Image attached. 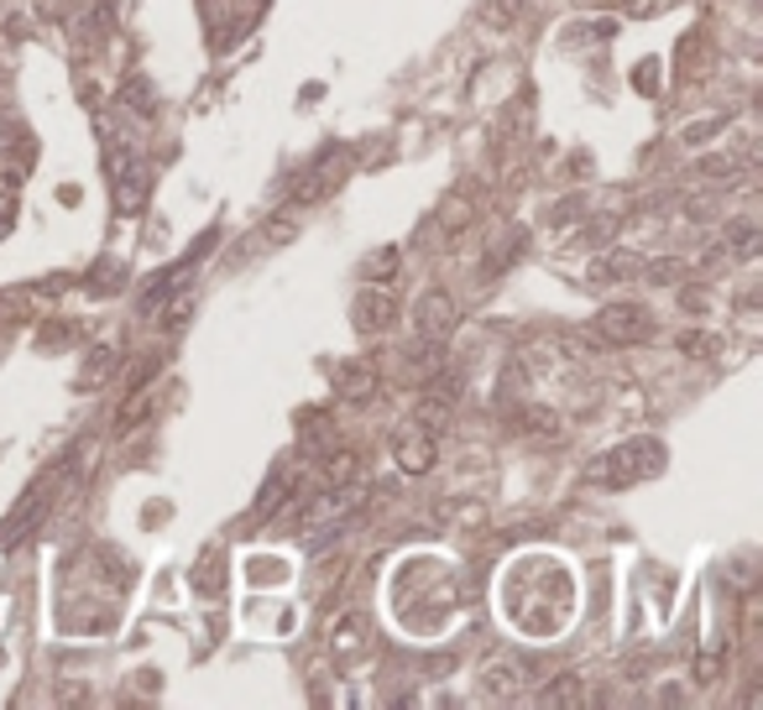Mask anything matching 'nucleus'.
I'll list each match as a JSON object with an SVG mask.
<instances>
[{"label": "nucleus", "instance_id": "26", "mask_svg": "<svg viewBox=\"0 0 763 710\" xmlns=\"http://www.w3.org/2000/svg\"><path fill=\"white\" fill-rule=\"evenodd\" d=\"M654 6H659V0H633V11H654Z\"/></svg>", "mask_w": 763, "mask_h": 710}, {"label": "nucleus", "instance_id": "9", "mask_svg": "<svg viewBox=\"0 0 763 710\" xmlns=\"http://www.w3.org/2000/svg\"><path fill=\"white\" fill-rule=\"evenodd\" d=\"M763 251V236H759V225L753 219H738L732 230H727V240L711 251V261H753Z\"/></svg>", "mask_w": 763, "mask_h": 710}, {"label": "nucleus", "instance_id": "12", "mask_svg": "<svg viewBox=\"0 0 763 710\" xmlns=\"http://www.w3.org/2000/svg\"><path fill=\"white\" fill-rule=\"evenodd\" d=\"M335 168H341V152H330V158H324L314 173L303 178L299 189H293V204H314V198L330 194V189H335Z\"/></svg>", "mask_w": 763, "mask_h": 710}, {"label": "nucleus", "instance_id": "19", "mask_svg": "<svg viewBox=\"0 0 763 710\" xmlns=\"http://www.w3.org/2000/svg\"><path fill=\"white\" fill-rule=\"evenodd\" d=\"M362 277H366V282H382V277L393 282V277H398V246H387V251H372V257L362 261Z\"/></svg>", "mask_w": 763, "mask_h": 710}, {"label": "nucleus", "instance_id": "1", "mask_svg": "<svg viewBox=\"0 0 763 710\" xmlns=\"http://www.w3.org/2000/svg\"><path fill=\"white\" fill-rule=\"evenodd\" d=\"M659 465V450L654 444H617V450H606L602 460H591L585 465V481L591 486H602V492H623L633 486L643 471H654Z\"/></svg>", "mask_w": 763, "mask_h": 710}, {"label": "nucleus", "instance_id": "13", "mask_svg": "<svg viewBox=\"0 0 763 710\" xmlns=\"http://www.w3.org/2000/svg\"><path fill=\"white\" fill-rule=\"evenodd\" d=\"M335 387H341V397H351V402H366V397L377 392V366H366V361H356V366H341Z\"/></svg>", "mask_w": 763, "mask_h": 710}, {"label": "nucleus", "instance_id": "21", "mask_svg": "<svg viewBox=\"0 0 763 710\" xmlns=\"http://www.w3.org/2000/svg\"><path fill=\"white\" fill-rule=\"evenodd\" d=\"M121 99L131 105V110H141V116H152V89L141 79H126V89H121Z\"/></svg>", "mask_w": 763, "mask_h": 710}, {"label": "nucleus", "instance_id": "4", "mask_svg": "<svg viewBox=\"0 0 763 710\" xmlns=\"http://www.w3.org/2000/svg\"><path fill=\"white\" fill-rule=\"evenodd\" d=\"M53 492H58V481H53V471H47V475L37 481V486H32V492H26V496L17 502V507H11V517L0 523V549H17L21 538L37 528L42 513H47V502H53Z\"/></svg>", "mask_w": 763, "mask_h": 710}, {"label": "nucleus", "instance_id": "6", "mask_svg": "<svg viewBox=\"0 0 763 710\" xmlns=\"http://www.w3.org/2000/svg\"><path fill=\"white\" fill-rule=\"evenodd\" d=\"M413 324H419V340H450L455 324H461V309H455V298L444 293V288H429L413 303Z\"/></svg>", "mask_w": 763, "mask_h": 710}, {"label": "nucleus", "instance_id": "24", "mask_svg": "<svg viewBox=\"0 0 763 710\" xmlns=\"http://www.w3.org/2000/svg\"><path fill=\"white\" fill-rule=\"evenodd\" d=\"M518 11H523V0H492V6H486V21H492V26H507Z\"/></svg>", "mask_w": 763, "mask_h": 710}, {"label": "nucleus", "instance_id": "16", "mask_svg": "<svg viewBox=\"0 0 763 710\" xmlns=\"http://www.w3.org/2000/svg\"><path fill=\"white\" fill-rule=\"evenodd\" d=\"M356 475H362V454L356 450H335L330 454V460H324V486H345V481H356Z\"/></svg>", "mask_w": 763, "mask_h": 710}, {"label": "nucleus", "instance_id": "10", "mask_svg": "<svg viewBox=\"0 0 763 710\" xmlns=\"http://www.w3.org/2000/svg\"><path fill=\"white\" fill-rule=\"evenodd\" d=\"M293 236H299V215L282 209V215L267 219V230H257V236L246 240V251H278V246H288Z\"/></svg>", "mask_w": 763, "mask_h": 710}, {"label": "nucleus", "instance_id": "8", "mask_svg": "<svg viewBox=\"0 0 763 710\" xmlns=\"http://www.w3.org/2000/svg\"><path fill=\"white\" fill-rule=\"evenodd\" d=\"M105 168H110V178H116V204H121V209H137V198H141V168H137V158L126 152L121 141H110Z\"/></svg>", "mask_w": 763, "mask_h": 710}, {"label": "nucleus", "instance_id": "22", "mask_svg": "<svg viewBox=\"0 0 763 710\" xmlns=\"http://www.w3.org/2000/svg\"><path fill=\"white\" fill-rule=\"evenodd\" d=\"M680 351L685 355H711V351H722V340H717V335H701V330H690V335H680Z\"/></svg>", "mask_w": 763, "mask_h": 710}, {"label": "nucleus", "instance_id": "23", "mask_svg": "<svg viewBox=\"0 0 763 710\" xmlns=\"http://www.w3.org/2000/svg\"><path fill=\"white\" fill-rule=\"evenodd\" d=\"M121 282H126V272H121V267H116V261H105V272H100V277L89 272V288H100V293H116Z\"/></svg>", "mask_w": 763, "mask_h": 710}, {"label": "nucleus", "instance_id": "20", "mask_svg": "<svg viewBox=\"0 0 763 710\" xmlns=\"http://www.w3.org/2000/svg\"><path fill=\"white\" fill-rule=\"evenodd\" d=\"M440 513L450 517V523H461V528H476V523L486 517V507H482V502H444Z\"/></svg>", "mask_w": 763, "mask_h": 710}, {"label": "nucleus", "instance_id": "5", "mask_svg": "<svg viewBox=\"0 0 763 710\" xmlns=\"http://www.w3.org/2000/svg\"><path fill=\"white\" fill-rule=\"evenodd\" d=\"M434 460H440V439L408 418V423L398 429V439H393V465H398L402 475H429Z\"/></svg>", "mask_w": 763, "mask_h": 710}, {"label": "nucleus", "instance_id": "15", "mask_svg": "<svg viewBox=\"0 0 763 710\" xmlns=\"http://www.w3.org/2000/svg\"><path fill=\"white\" fill-rule=\"evenodd\" d=\"M539 706H585V685L576 674H560L549 679V690H539Z\"/></svg>", "mask_w": 763, "mask_h": 710}, {"label": "nucleus", "instance_id": "17", "mask_svg": "<svg viewBox=\"0 0 763 710\" xmlns=\"http://www.w3.org/2000/svg\"><path fill=\"white\" fill-rule=\"evenodd\" d=\"M450 413H455L450 402H440V397H423V402H419V413H413V423H419V429H429V434L440 439L444 429H450Z\"/></svg>", "mask_w": 763, "mask_h": 710}, {"label": "nucleus", "instance_id": "25", "mask_svg": "<svg viewBox=\"0 0 763 710\" xmlns=\"http://www.w3.org/2000/svg\"><path fill=\"white\" fill-rule=\"evenodd\" d=\"M675 267H680V261H654V277H659V282H675V277H680Z\"/></svg>", "mask_w": 763, "mask_h": 710}, {"label": "nucleus", "instance_id": "18", "mask_svg": "<svg viewBox=\"0 0 763 710\" xmlns=\"http://www.w3.org/2000/svg\"><path fill=\"white\" fill-rule=\"evenodd\" d=\"M288 496H293V475H272V481H267V492L257 496V517H272L282 507V502H288Z\"/></svg>", "mask_w": 763, "mask_h": 710}, {"label": "nucleus", "instance_id": "2", "mask_svg": "<svg viewBox=\"0 0 763 710\" xmlns=\"http://www.w3.org/2000/svg\"><path fill=\"white\" fill-rule=\"evenodd\" d=\"M476 685H482V695L492 706H513V700H523V690H528V658H518V653L486 658L482 674H476Z\"/></svg>", "mask_w": 763, "mask_h": 710}, {"label": "nucleus", "instance_id": "14", "mask_svg": "<svg viewBox=\"0 0 763 710\" xmlns=\"http://www.w3.org/2000/svg\"><path fill=\"white\" fill-rule=\"evenodd\" d=\"M152 408H158V392L152 387H131V397H126L121 413H116V434H131L141 418H152Z\"/></svg>", "mask_w": 763, "mask_h": 710}, {"label": "nucleus", "instance_id": "11", "mask_svg": "<svg viewBox=\"0 0 763 710\" xmlns=\"http://www.w3.org/2000/svg\"><path fill=\"white\" fill-rule=\"evenodd\" d=\"M330 648L341 653V658L362 653V648H366V616H362V612L335 616V627H330Z\"/></svg>", "mask_w": 763, "mask_h": 710}, {"label": "nucleus", "instance_id": "7", "mask_svg": "<svg viewBox=\"0 0 763 710\" xmlns=\"http://www.w3.org/2000/svg\"><path fill=\"white\" fill-rule=\"evenodd\" d=\"M351 324H356L362 335H382V330H393V324H398V298L387 293V288H377V282H366L362 293H356Z\"/></svg>", "mask_w": 763, "mask_h": 710}, {"label": "nucleus", "instance_id": "3", "mask_svg": "<svg viewBox=\"0 0 763 710\" xmlns=\"http://www.w3.org/2000/svg\"><path fill=\"white\" fill-rule=\"evenodd\" d=\"M597 335H602L606 345H638V340L654 335V314H648L643 303L617 298V303H606L602 314H597Z\"/></svg>", "mask_w": 763, "mask_h": 710}]
</instances>
